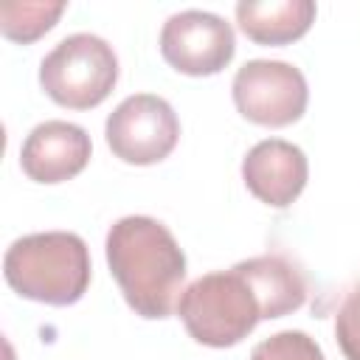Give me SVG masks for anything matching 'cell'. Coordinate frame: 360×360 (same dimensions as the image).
<instances>
[{
  "mask_svg": "<svg viewBox=\"0 0 360 360\" xmlns=\"http://www.w3.org/2000/svg\"><path fill=\"white\" fill-rule=\"evenodd\" d=\"M107 264L135 315L160 321L177 309L186 278V253L155 217H121L107 231Z\"/></svg>",
  "mask_w": 360,
  "mask_h": 360,
  "instance_id": "6da1fadb",
  "label": "cell"
},
{
  "mask_svg": "<svg viewBox=\"0 0 360 360\" xmlns=\"http://www.w3.org/2000/svg\"><path fill=\"white\" fill-rule=\"evenodd\" d=\"M8 287L39 304L70 307L90 287V250L73 231H42L20 236L3 256Z\"/></svg>",
  "mask_w": 360,
  "mask_h": 360,
  "instance_id": "7a4b0ae2",
  "label": "cell"
},
{
  "mask_svg": "<svg viewBox=\"0 0 360 360\" xmlns=\"http://www.w3.org/2000/svg\"><path fill=\"white\" fill-rule=\"evenodd\" d=\"M177 315L186 332L211 349L236 346L262 321L250 284L233 267L194 278L177 298Z\"/></svg>",
  "mask_w": 360,
  "mask_h": 360,
  "instance_id": "3957f363",
  "label": "cell"
},
{
  "mask_svg": "<svg viewBox=\"0 0 360 360\" xmlns=\"http://www.w3.org/2000/svg\"><path fill=\"white\" fill-rule=\"evenodd\" d=\"M118 82V56L96 34H70L39 62V84L51 101L68 110L98 107Z\"/></svg>",
  "mask_w": 360,
  "mask_h": 360,
  "instance_id": "277c9868",
  "label": "cell"
},
{
  "mask_svg": "<svg viewBox=\"0 0 360 360\" xmlns=\"http://www.w3.org/2000/svg\"><path fill=\"white\" fill-rule=\"evenodd\" d=\"M104 138L118 160L152 166L174 152L180 141V118L163 96L135 93L107 115Z\"/></svg>",
  "mask_w": 360,
  "mask_h": 360,
  "instance_id": "5b68a950",
  "label": "cell"
},
{
  "mask_svg": "<svg viewBox=\"0 0 360 360\" xmlns=\"http://www.w3.org/2000/svg\"><path fill=\"white\" fill-rule=\"evenodd\" d=\"M231 96L242 118L259 127H290L307 112L309 87L304 73L281 59H250L233 82Z\"/></svg>",
  "mask_w": 360,
  "mask_h": 360,
  "instance_id": "8992f818",
  "label": "cell"
},
{
  "mask_svg": "<svg viewBox=\"0 0 360 360\" xmlns=\"http://www.w3.org/2000/svg\"><path fill=\"white\" fill-rule=\"evenodd\" d=\"M163 59L186 76H214L231 65L236 53V37L231 22L214 11L186 8L172 14L160 28Z\"/></svg>",
  "mask_w": 360,
  "mask_h": 360,
  "instance_id": "52a82bcc",
  "label": "cell"
},
{
  "mask_svg": "<svg viewBox=\"0 0 360 360\" xmlns=\"http://www.w3.org/2000/svg\"><path fill=\"white\" fill-rule=\"evenodd\" d=\"M93 143L84 127L62 118H51L37 124L20 149V166L34 183H65L84 172L90 163Z\"/></svg>",
  "mask_w": 360,
  "mask_h": 360,
  "instance_id": "ba28073f",
  "label": "cell"
},
{
  "mask_svg": "<svg viewBox=\"0 0 360 360\" xmlns=\"http://www.w3.org/2000/svg\"><path fill=\"white\" fill-rule=\"evenodd\" d=\"M242 180L264 205L287 208L301 197L309 180V163L301 146L284 138H264L248 149L242 160Z\"/></svg>",
  "mask_w": 360,
  "mask_h": 360,
  "instance_id": "9c48e42d",
  "label": "cell"
},
{
  "mask_svg": "<svg viewBox=\"0 0 360 360\" xmlns=\"http://www.w3.org/2000/svg\"><path fill=\"white\" fill-rule=\"evenodd\" d=\"M233 270L250 284V290L259 301V309H262V321L284 318V315L301 309L307 301L304 273L281 253L250 256V259L233 264Z\"/></svg>",
  "mask_w": 360,
  "mask_h": 360,
  "instance_id": "30bf717a",
  "label": "cell"
},
{
  "mask_svg": "<svg viewBox=\"0 0 360 360\" xmlns=\"http://www.w3.org/2000/svg\"><path fill=\"white\" fill-rule=\"evenodd\" d=\"M315 11L312 0H239L236 22L256 45H287L309 31Z\"/></svg>",
  "mask_w": 360,
  "mask_h": 360,
  "instance_id": "8fae6325",
  "label": "cell"
},
{
  "mask_svg": "<svg viewBox=\"0 0 360 360\" xmlns=\"http://www.w3.org/2000/svg\"><path fill=\"white\" fill-rule=\"evenodd\" d=\"M65 8H68V3H62V0H56V3H28V0L3 3L0 6V31L6 39L28 45V42L39 39L42 34H48Z\"/></svg>",
  "mask_w": 360,
  "mask_h": 360,
  "instance_id": "7c38bea8",
  "label": "cell"
},
{
  "mask_svg": "<svg viewBox=\"0 0 360 360\" xmlns=\"http://www.w3.org/2000/svg\"><path fill=\"white\" fill-rule=\"evenodd\" d=\"M250 360H326L315 338L301 329H284L259 340L250 352Z\"/></svg>",
  "mask_w": 360,
  "mask_h": 360,
  "instance_id": "4fadbf2b",
  "label": "cell"
},
{
  "mask_svg": "<svg viewBox=\"0 0 360 360\" xmlns=\"http://www.w3.org/2000/svg\"><path fill=\"white\" fill-rule=\"evenodd\" d=\"M335 338L346 360H360V281L346 292L335 315Z\"/></svg>",
  "mask_w": 360,
  "mask_h": 360,
  "instance_id": "5bb4252c",
  "label": "cell"
}]
</instances>
